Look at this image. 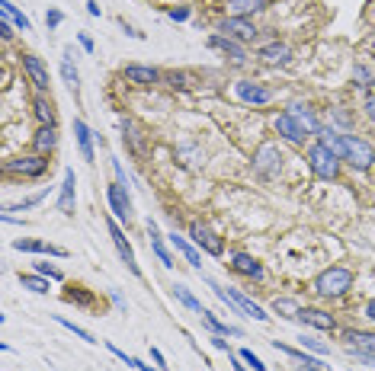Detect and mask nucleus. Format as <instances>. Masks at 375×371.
<instances>
[{
  "label": "nucleus",
  "instance_id": "obj_2",
  "mask_svg": "<svg viewBox=\"0 0 375 371\" xmlns=\"http://www.w3.org/2000/svg\"><path fill=\"white\" fill-rule=\"evenodd\" d=\"M305 160H308V170L315 173L317 179H324V183H337V179H340L343 160L337 157L334 147H330L327 141H315V144H308Z\"/></svg>",
  "mask_w": 375,
  "mask_h": 371
},
{
  "label": "nucleus",
  "instance_id": "obj_10",
  "mask_svg": "<svg viewBox=\"0 0 375 371\" xmlns=\"http://www.w3.org/2000/svg\"><path fill=\"white\" fill-rule=\"evenodd\" d=\"M273 128H276V134H279V138H285L289 144H305V141L311 138V131L289 112V109H285V112H279L276 119H273Z\"/></svg>",
  "mask_w": 375,
  "mask_h": 371
},
{
  "label": "nucleus",
  "instance_id": "obj_29",
  "mask_svg": "<svg viewBox=\"0 0 375 371\" xmlns=\"http://www.w3.org/2000/svg\"><path fill=\"white\" fill-rule=\"evenodd\" d=\"M260 10H266V0H225L228 16H253Z\"/></svg>",
  "mask_w": 375,
  "mask_h": 371
},
{
  "label": "nucleus",
  "instance_id": "obj_52",
  "mask_svg": "<svg viewBox=\"0 0 375 371\" xmlns=\"http://www.w3.org/2000/svg\"><path fill=\"white\" fill-rule=\"evenodd\" d=\"M112 304H116V307H119V311H122V313L129 311V304H125V301H122V294H119V291H112Z\"/></svg>",
  "mask_w": 375,
  "mask_h": 371
},
{
  "label": "nucleus",
  "instance_id": "obj_39",
  "mask_svg": "<svg viewBox=\"0 0 375 371\" xmlns=\"http://www.w3.org/2000/svg\"><path fill=\"white\" fill-rule=\"evenodd\" d=\"M238 355L244 358V365H247V368H250V371H266L263 358H260V355H257V352H253V349H241Z\"/></svg>",
  "mask_w": 375,
  "mask_h": 371
},
{
  "label": "nucleus",
  "instance_id": "obj_51",
  "mask_svg": "<svg viewBox=\"0 0 375 371\" xmlns=\"http://www.w3.org/2000/svg\"><path fill=\"white\" fill-rule=\"evenodd\" d=\"M87 13H90V16H103V10H100L97 0H87Z\"/></svg>",
  "mask_w": 375,
  "mask_h": 371
},
{
  "label": "nucleus",
  "instance_id": "obj_54",
  "mask_svg": "<svg viewBox=\"0 0 375 371\" xmlns=\"http://www.w3.org/2000/svg\"><path fill=\"white\" fill-rule=\"evenodd\" d=\"M366 317L375 323V298H372V301H366Z\"/></svg>",
  "mask_w": 375,
  "mask_h": 371
},
{
  "label": "nucleus",
  "instance_id": "obj_14",
  "mask_svg": "<svg viewBox=\"0 0 375 371\" xmlns=\"http://www.w3.org/2000/svg\"><path fill=\"white\" fill-rule=\"evenodd\" d=\"M231 269L238 275H244V279H250V281H263L266 279L263 262H260L257 256H250V253H231Z\"/></svg>",
  "mask_w": 375,
  "mask_h": 371
},
{
  "label": "nucleus",
  "instance_id": "obj_32",
  "mask_svg": "<svg viewBox=\"0 0 375 371\" xmlns=\"http://www.w3.org/2000/svg\"><path fill=\"white\" fill-rule=\"evenodd\" d=\"M273 313H279L282 320H298L302 304H298L295 298H276V301H273Z\"/></svg>",
  "mask_w": 375,
  "mask_h": 371
},
{
  "label": "nucleus",
  "instance_id": "obj_30",
  "mask_svg": "<svg viewBox=\"0 0 375 371\" xmlns=\"http://www.w3.org/2000/svg\"><path fill=\"white\" fill-rule=\"evenodd\" d=\"M199 317H202V323L208 326V333H218V336H241L238 326H231V323H225V320H218L212 311H202Z\"/></svg>",
  "mask_w": 375,
  "mask_h": 371
},
{
  "label": "nucleus",
  "instance_id": "obj_24",
  "mask_svg": "<svg viewBox=\"0 0 375 371\" xmlns=\"http://www.w3.org/2000/svg\"><path fill=\"white\" fill-rule=\"evenodd\" d=\"M148 243H151V249H154V256L161 259V266L174 269V256H170L167 243H164V237H161V227H157L154 221H148Z\"/></svg>",
  "mask_w": 375,
  "mask_h": 371
},
{
  "label": "nucleus",
  "instance_id": "obj_20",
  "mask_svg": "<svg viewBox=\"0 0 375 371\" xmlns=\"http://www.w3.org/2000/svg\"><path fill=\"white\" fill-rule=\"evenodd\" d=\"M33 115H36V122H39V125H55V122H58V109H55L52 96H48V93H36Z\"/></svg>",
  "mask_w": 375,
  "mask_h": 371
},
{
  "label": "nucleus",
  "instance_id": "obj_47",
  "mask_svg": "<svg viewBox=\"0 0 375 371\" xmlns=\"http://www.w3.org/2000/svg\"><path fill=\"white\" fill-rule=\"evenodd\" d=\"M119 26H122V32H125V36H132V38H144V32H138L132 23H125V16H119Z\"/></svg>",
  "mask_w": 375,
  "mask_h": 371
},
{
  "label": "nucleus",
  "instance_id": "obj_16",
  "mask_svg": "<svg viewBox=\"0 0 375 371\" xmlns=\"http://www.w3.org/2000/svg\"><path fill=\"white\" fill-rule=\"evenodd\" d=\"M298 323L311 326V330H321V333L337 330V317H334V313H327V311H321V307H302Z\"/></svg>",
  "mask_w": 375,
  "mask_h": 371
},
{
  "label": "nucleus",
  "instance_id": "obj_40",
  "mask_svg": "<svg viewBox=\"0 0 375 371\" xmlns=\"http://www.w3.org/2000/svg\"><path fill=\"white\" fill-rule=\"evenodd\" d=\"M164 83H167V87H174V90H186L189 87L183 70H164Z\"/></svg>",
  "mask_w": 375,
  "mask_h": 371
},
{
  "label": "nucleus",
  "instance_id": "obj_53",
  "mask_svg": "<svg viewBox=\"0 0 375 371\" xmlns=\"http://www.w3.org/2000/svg\"><path fill=\"white\" fill-rule=\"evenodd\" d=\"M231 365H234V371H250V368L244 365V358H241V355H231Z\"/></svg>",
  "mask_w": 375,
  "mask_h": 371
},
{
  "label": "nucleus",
  "instance_id": "obj_50",
  "mask_svg": "<svg viewBox=\"0 0 375 371\" xmlns=\"http://www.w3.org/2000/svg\"><path fill=\"white\" fill-rule=\"evenodd\" d=\"M78 42H80V48H84V51H93V38L87 36V32H80V36H78Z\"/></svg>",
  "mask_w": 375,
  "mask_h": 371
},
{
  "label": "nucleus",
  "instance_id": "obj_27",
  "mask_svg": "<svg viewBox=\"0 0 375 371\" xmlns=\"http://www.w3.org/2000/svg\"><path fill=\"white\" fill-rule=\"evenodd\" d=\"M228 294H231V301H234V304H238V307H241V311H244V313H247V317H253V320H260V323H266V320H270V313H266V311H263V307H260V304H257V301H250V298H247V294H244V291H238V288H228Z\"/></svg>",
  "mask_w": 375,
  "mask_h": 371
},
{
  "label": "nucleus",
  "instance_id": "obj_36",
  "mask_svg": "<svg viewBox=\"0 0 375 371\" xmlns=\"http://www.w3.org/2000/svg\"><path fill=\"white\" fill-rule=\"evenodd\" d=\"M298 345H302L305 352H315V355H330V345L327 343H321V339H315V336H298Z\"/></svg>",
  "mask_w": 375,
  "mask_h": 371
},
{
  "label": "nucleus",
  "instance_id": "obj_41",
  "mask_svg": "<svg viewBox=\"0 0 375 371\" xmlns=\"http://www.w3.org/2000/svg\"><path fill=\"white\" fill-rule=\"evenodd\" d=\"M36 272L46 275V279H52V281H65V272L55 269V266H48V262H36Z\"/></svg>",
  "mask_w": 375,
  "mask_h": 371
},
{
  "label": "nucleus",
  "instance_id": "obj_13",
  "mask_svg": "<svg viewBox=\"0 0 375 371\" xmlns=\"http://www.w3.org/2000/svg\"><path fill=\"white\" fill-rule=\"evenodd\" d=\"M234 96H238L241 102H247V106H266V102L273 100V90L257 80H238L234 83Z\"/></svg>",
  "mask_w": 375,
  "mask_h": 371
},
{
  "label": "nucleus",
  "instance_id": "obj_4",
  "mask_svg": "<svg viewBox=\"0 0 375 371\" xmlns=\"http://www.w3.org/2000/svg\"><path fill=\"white\" fill-rule=\"evenodd\" d=\"M48 170H52L48 154H23V157L4 160V173L7 176H20V179H42Z\"/></svg>",
  "mask_w": 375,
  "mask_h": 371
},
{
  "label": "nucleus",
  "instance_id": "obj_9",
  "mask_svg": "<svg viewBox=\"0 0 375 371\" xmlns=\"http://www.w3.org/2000/svg\"><path fill=\"white\" fill-rule=\"evenodd\" d=\"M189 240H193L196 247H199L202 253H208V256H225V240H221V237L215 234L206 221L189 224Z\"/></svg>",
  "mask_w": 375,
  "mask_h": 371
},
{
  "label": "nucleus",
  "instance_id": "obj_28",
  "mask_svg": "<svg viewBox=\"0 0 375 371\" xmlns=\"http://www.w3.org/2000/svg\"><path fill=\"white\" fill-rule=\"evenodd\" d=\"M58 128L55 125H39V131L33 134V147H36V154H52L55 147H58Z\"/></svg>",
  "mask_w": 375,
  "mask_h": 371
},
{
  "label": "nucleus",
  "instance_id": "obj_55",
  "mask_svg": "<svg viewBox=\"0 0 375 371\" xmlns=\"http://www.w3.org/2000/svg\"><path fill=\"white\" fill-rule=\"evenodd\" d=\"M334 115H337V122H340V125H349V115L343 112V109H334Z\"/></svg>",
  "mask_w": 375,
  "mask_h": 371
},
{
  "label": "nucleus",
  "instance_id": "obj_26",
  "mask_svg": "<svg viewBox=\"0 0 375 371\" xmlns=\"http://www.w3.org/2000/svg\"><path fill=\"white\" fill-rule=\"evenodd\" d=\"M71 58H74V48L68 45L65 55H61V77H65L68 90H71L74 96H80V74H78V64H74Z\"/></svg>",
  "mask_w": 375,
  "mask_h": 371
},
{
  "label": "nucleus",
  "instance_id": "obj_45",
  "mask_svg": "<svg viewBox=\"0 0 375 371\" xmlns=\"http://www.w3.org/2000/svg\"><path fill=\"white\" fill-rule=\"evenodd\" d=\"M14 29H16V26H14V23H10V19H7V16L0 19V38H4V42H10V38H14Z\"/></svg>",
  "mask_w": 375,
  "mask_h": 371
},
{
  "label": "nucleus",
  "instance_id": "obj_21",
  "mask_svg": "<svg viewBox=\"0 0 375 371\" xmlns=\"http://www.w3.org/2000/svg\"><path fill=\"white\" fill-rule=\"evenodd\" d=\"M14 247L20 249V253H39V256H61V259H65V256H68V249H61V247H52V243H46V240H29V237H20V240H14Z\"/></svg>",
  "mask_w": 375,
  "mask_h": 371
},
{
  "label": "nucleus",
  "instance_id": "obj_44",
  "mask_svg": "<svg viewBox=\"0 0 375 371\" xmlns=\"http://www.w3.org/2000/svg\"><path fill=\"white\" fill-rule=\"evenodd\" d=\"M362 112H366V119L375 125V93L366 96V102H362Z\"/></svg>",
  "mask_w": 375,
  "mask_h": 371
},
{
  "label": "nucleus",
  "instance_id": "obj_18",
  "mask_svg": "<svg viewBox=\"0 0 375 371\" xmlns=\"http://www.w3.org/2000/svg\"><path fill=\"white\" fill-rule=\"evenodd\" d=\"M122 144L129 147V151L135 154V157H144V154H148V141H144L142 125H135L132 119L122 122Z\"/></svg>",
  "mask_w": 375,
  "mask_h": 371
},
{
  "label": "nucleus",
  "instance_id": "obj_15",
  "mask_svg": "<svg viewBox=\"0 0 375 371\" xmlns=\"http://www.w3.org/2000/svg\"><path fill=\"white\" fill-rule=\"evenodd\" d=\"M122 77L125 80H132V83H138V87H154V83L164 80V70L148 68V64H125Z\"/></svg>",
  "mask_w": 375,
  "mask_h": 371
},
{
  "label": "nucleus",
  "instance_id": "obj_7",
  "mask_svg": "<svg viewBox=\"0 0 375 371\" xmlns=\"http://www.w3.org/2000/svg\"><path fill=\"white\" fill-rule=\"evenodd\" d=\"M106 202H110V211L116 221L129 224L135 217V208H132V195H129V186L122 183H110L106 186Z\"/></svg>",
  "mask_w": 375,
  "mask_h": 371
},
{
  "label": "nucleus",
  "instance_id": "obj_35",
  "mask_svg": "<svg viewBox=\"0 0 375 371\" xmlns=\"http://www.w3.org/2000/svg\"><path fill=\"white\" fill-rule=\"evenodd\" d=\"M353 80H356V87L372 90L375 87V70L369 68V64H356V68H353Z\"/></svg>",
  "mask_w": 375,
  "mask_h": 371
},
{
  "label": "nucleus",
  "instance_id": "obj_23",
  "mask_svg": "<svg viewBox=\"0 0 375 371\" xmlns=\"http://www.w3.org/2000/svg\"><path fill=\"white\" fill-rule=\"evenodd\" d=\"M170 247H174L176 253H183V259H186L193 269H199V272H202V256H199V247H196V243H189L186 237L174 230V234H170Z\"/></svg>",
  "mask_w": 375,
  "mask_h": 371
},
{
  "label": "nucleus",
  "instance_id": "obj_49",
  "mask_svg": "<svg viewBox=\"0 0 375 371\" xmlns=\"http://www.w3.org/2000/svg\"><path fill=\"white\" fill-rule=\"evenodd\" d=\"M151 358H154L157 368H167V358H164V352H161V349H151Z\"/></svg>",
  "mask_w": 375,
  "mask_h": 371
},
{
  "label": "nucleus",
  "instance_id": "obj_34",
  "mask_svg": "<svg viewBox=\"0 0 375 371\" xmlns=\"http://www.w3.org/2000/svg\"><path fill=\"white\" fill-rule=\"evenodd\" d=\"M20 285L23 288H29V291H36V294H48V279L46 275H29V272H20Z\"/></svg>",
  "mask_w": 375,
  "mask_h": 371
},
{
  "label": "nucleus",
  "instance_id": "obj_46",
  "mask_svg": "<svg viewBox=\"0 0 375 371\" xmlns=\"http://www.w3.org/2000/svg\"><path fill=\"white\" fill-rule=\"evenodd\" d=\"M110 163H112V170H116V183H122V186H129V176H125V170H122V163H119L116 157H110Z\"/></svg>",
  "mask_w": 375,
  "mask_h": 371
},
{
  "label": "nucleus",
  "instance_id": "obj_3",
  "mask_svg": "<svg viewBox=\"0 0 375 371\" xmlns=\"http://www.w3.org/2000/svg\"><path fill=\"white\" fill-rule=\"evenodd\" d=\"M349 288H353V272L347 266H330L324 272H317L315 279V294L324 301H340Z\"/></svg>",
  "mask_w": 375,
  "mask_h": 371
},
{
  "label": "nucleus",
  "instance_id": "obj_48",
  "mask_svg": "<svg viewBox=\"0 0 375 371\" xmlns=\"http://www.w3.org/2000/svg\"><path fill=\"white\" fill-rule=\"evenodd\" d=\"M208 343H212L215 349H221V352H231V349H228V339L218 336V333H212V336H208Z\"/></svg>",
  "mask_w": 375,
  "mask_h": 371
},
{
  "label": "nucleus",
  "instance_id": "obj_33",
  "mask_svg": "<svg viewBox=\"0 0 375 371\" xmlns=\"http://www.w3.org/2000/svg\"><path fill=\"white\" fill-rule=\"evenodd\" d=\"M174 298L180 301L183 307H189V311H193V313H202V311H206V307L199 304V298H196V294L189 291L186 285H180V281H176V285H174Z\"/></svg>",
  "mask_w": 375,
  "mask_h": 371
},
{
  "label": "nucleus",
  "instance_id": "obj_43",
  "mask_svg": "<svg viewBox=\"0 0 375 371\" xmlns=\"http://www.w3.org/2000/svg\"><path fill=\"white\" fill-rule=\"evenodd\" d=\"M167 16H170V19H176V23H186V19L193 16V10H189V6H170Z\"/></svg>",
  "mask_w": 375,
  "mask_h": 371
},
{
  "label": "nucleus",
  "instance_id": "obj_12",
  "mask_svg": "<svg viewBox=\"0 0 375 371\" xmlns=\"http://www.w3.org/2000/svg\"><path fill=\"white\" fill-rule=\"evenodd\" d=\"M218 32L228 38H234V42H253L257 38V26L250 23V16H225L218 23Z\"/></svg>",
  "mask_w": 375,
  "mask_h": 371
},
{
  "label": "nucleus",
  "instance_id": "obj_37",
  "mask_svg": "<svg viewBox=\"0 0 375 371\" xmlns=\"http://www.w3.org/2000/svg\"><path fill=\"white\" fill-rule=\"evenodd\" d=\"M55 323H61L65 330H71L74 336H78V339H84V343H90V345L97 343V339H93V333H90V330H84V326H78L74 320H68V317H55Z\"/></svg>",
  "mask_w": 375,
  "mask_h": 371
},
{
  "label": "nucleus",
  "instance_id": "obj_56",
  "mask_svg": "<svg viewBox=\"0 0 375 371\" xmlns=\"http://www.w3.org/2000/svg\"><path fill=\"white\" fill-rule=\"evenodd\" d=\"M132 368H138V371H161V368H151V365H144L142 358H135V365H132Z\"/></svg>",
  "mask_w": 375,
  "mask_h": 371
},
{
  "label": "nucleus",
  "instance_id": "obj_11",
  "mask_svg": "<svg viewBox=\"0 0 375 371\" xmlns=\"http://www.w3.org/2000/svg\"><path fill=\"white\" fill-rule=\"evenodd\" d=\"M20 64H23V74L29 77V83L36 87V93H48V87H52V77H48V68H46V61H42L39 55H23L20 58Z\"/></svg>",
  "mask_w": 375,
  "mask_h": 371
},
{
  "label": "nucleus",
  "instance_id": "obj_8",
  "mask_svg": "<svg viewBox=\"0 0 375 371\" xmlns=\"http://www.w3.org/2000/svg\"><path fill=\"white\" fill-rule=\"evenodd\" d=\"M279 166H282V154H279L276 144H260L257 154H253V173H257L260 179H273L279 176Z\"/></svg>",
  "mask_w": 375,
  "mask_h": 371
},
{
  "label": "nucleus",
  "instance_id": "obj_1",
  "mask_svg": "<svg viewBox=\"0 0 375 371\" xmlns=\"http://www.w3.org/2000/svg\"><path fill=\"white\" fill-rule=\"evenodd\" d=\"M317 141H321V138H317ZM324 141L334 147V154L349 166V170L369 173L375 166V147L369 144L366 138H359V134H340V131H334L330 138H324Z\"/></svg>",
  "mask_w": 375,
  "mask_h": 371
},
{
  "label": "nucleus",
  "instance_id": "obj_25",
  "mask_svg": "<svg viewBox=\"0 0 375 371\" xmlns=\"http://www.w3.org/2000/svg\"><path fill=\"white\" fill-rule=\"evenodd\" d=\"M257 58H260V61H266V64H289L292 48L285 42H270V45H260Z\"/></svg>",
  "mask_w": 375,
  "mask_h": 371
},
{
  "label": "nucleus",
  "instance_id": "obj_17",
  "mask_svg": "<svg viewBox=\"0 0 375 371\" xmlns=\"http://www.w3.org/2000/svg\"><path fill=\"white\" fill-rule=\"evenodd\" d=\"M74 205H78V176H74V170H65V183L58 186V211L71 217Z\"/></svg>",
  "mask_w": 375,
  "mask_h": 371
},
{
  "label": "nucleus",
  "instance_id": "obj_6",
  "mask_svg": "<svg viewBox=\"0 0 375 371\" xmlns=\"http://www.w3.org/2000/svg\"><path fill=\"white\" fill-rule=\"evenodd\" d=\"M106 230H110V237H112V247H116V253H119V259L129 266V272L135 275V279H142V266H138V259H135V249H132V243L125 240V234H122V227H119V221L116 217H106Z\"/></svg>",
  "mask_w": 375,
  "mask_h": 371
},
{
  "label": "nucleus",
  "instance_id": "obj_19",
  "mask_svg": "<svg viewBox=\"0 0 375 371\" xmlns=\"http://www.w3.org/2000/svg\"><path fill=\"white\" fill-rule=\"evenodd\" d=\"M208 48H215V51H221V55H228L231 61H247V51H244V45L241 42H234V38H228V36H221V32H212L208 36Z\"/></svg>",
  "mask_w": 375,
  "mask_h": 371
},
{
  "label": "nucleus",
  "instance_id": "obj_38",
  "mask_svg": "<svg viewBox=\"0 0 375 371\" xmlns=\"http://www.w3.org/2000/svg\"><path fill=\"white\" fill-rule=\"evenodd\" d=\"M48 195V189H42V192H36V195H29V198H23V202H14V205H7L4 211H29V208H36V205H42V198Z\"/></svg>",
  "mask_w": 375,
  "mask_h": 371
},
{
  "label": "nucleus",
  "instance_id": "obj_31",
  "mask_svg": "<svg viewBox=\"0 0 375 371\" xmlns=\"http://www.w3.org/2000/svg\"><path fill=\"white\" fill-rule=\"evenodd\" d=\"M0 13H4V16H7L20 32H33V23H29V16L16 10V6L10 4V0H0Z\"/></svg>",
  "mask_w": 375,
  "mask_h": 371
},
{
  "label": "nucleus",
  "instance_id": "obj_22",
  "mask_svg": "<svg viewBox=\"0 0 375 371\" xmlns=\"http://www.w3.org/2000/svg\"><path fill=\"white\" fill-rule=\"evenodd\" d=\"M74 141H78V147H80V157L87 160V163H93V131H90V125H87L84 119H74Z\"/></svg>",
  "mask_w": 375,
  "mask_h": 371
},
{
  "label": "nucleus",
  "instance_id": "obj_42",
  "mask_svg": "<svg viewBox=\"0 0 375 371\" xmlns=\"http://www.w3.org/2000/svg\"><path fill=\"white\" fill-rule=\"evenodd\" d=\"M61 23H65V13H61L58 6H48V13H46V26H48V29H58Z\"/></svg>",
  "mask_w": 375,
  "mask_h": 371
},
{
  "label": "nucleus",
  "instance_id": "obj_5",
  "mask_svg": "<svg viewBox=\"0 0 375 371\" xmlns=\"http://www.w3.org/2000/svg\"><path fill=\"white\" fill-rule=\"evenodd\" d=\"M343 345L349 355L362 362H375V333L372 330H343Z\"/></svg>",
  "mask_w": 375,
  "mask_h": 371
}]
</instances>
